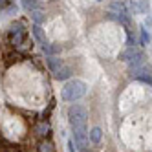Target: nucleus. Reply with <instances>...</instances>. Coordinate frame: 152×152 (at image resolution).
Masks as SVG:
<instances>
[{
	"label": "nucleus",
	"instance_id": "1",
	"mask_svg": "<svg viewBox=\"0 0 152 152\" xmlns=\"http://www.w3.org/2000/svg\"><path fill=\"white\" fill-rule=\"evenodd\" d=\"M86 95V83L79 81V79H72L64 84L62 88V101H68V103H73V101H79Z\"/></svg>",
	"mask_w": 152,
	"mask_h": 152
},
{
	"label": "nucleus",
	"instance_id": "2",
	"mask_svg": "<svg viewBox=\"0 0 152 152\" xmlns=\"http://www.w3.org/2000/svg\"><path fill=\"white\" fill-rule=\"evenodd\" d=\"M68 121L72 126L86 125V121H88V110L81 104H72L68 108Z\"/></svg>",
	"mask_w": 152,
	"mask_h": 152
},
{
	"label": "nucleus",
	"instance_id": "3",
	"mask_svg": "<svg viewBox=\"0 0 152 152\" xmlns=\"http://www.w3.org/2000/svg\"><path fill=\"white\" fill-rule=\"evenodd\" d=\"M7 39H9V44L11 46H20L26 39V28L22 22H15L9 26V31H7Z\"/></svg>",
	"mask_w": 152,
	"mask_h": 152
},
{
	"label": "nucleus",
	"instance_id": "4",
	"mask_svg": "<svg viewBox=\"0 0 152 152\" xmlns=\"http://www.w3.org/2000/svg\"><path fill=\"white\" fill-rule=\"evenodd\" d=\"M72 130H73V143H75V147L77 148H81V150H84L86 147H88V128H86V125H79V126H72Z\"/></svg>",
	"mask_w": 152,
	"mask_h": 152
},
{
	"label": "nucleus",
	"instance_id": "5",
	"mask_svg": "<svg viewBox=\"0 0 152 152\" xmlns=\"http://www.w3.org/2000/svg\"><path fill=\"white\" fill-rule=\"evenodd\" d=\"M139 53H141V51H139L136 46H128L126 50H123L121 53H119V59L125 61V62H130L132 59H136V57L139 55Z\"/></svg>",
	"mask_w": 152,
	"mask_h": 152
},
{
	"label": "nucleus",
	"instance_id": "6",
	"mask_svg": "<svg viewBox=\"0 0 152 152\" xmlns=\"http://www.w3.org/2000/svg\"><path fill=\"white\" fill-rule=\"evenodd\" d=\"M103 139V130L99 126H94L92 130H88V141H92L94 145H99Z\"/></svg>",
	"mask_w": 152,
	"mask_h": 152
},
{
	"label": "nucleus",
	"instance_id": "7",
	"mask_svg": "<svg viewBox=\"0 0 152 152\" xmlns=\"http://www.w3.org/2000/svg\"><path fill=\"white\" fill-rule=\"evenodd\" d=\"M31 33H33V37L40 42L42 46L48 42V39H46V33H44V29L40 28V24H33V28H31Z\"/></svg>",
	"mask_w": 152,
	"mask_h": 152
},
{
	"label": "nucleus",
	"instance_id": "8",
	"mask_svg": "<svg viewBox=\"0 0 152 152\" xmlns=\"http://www.w3.org/2000/svg\"><path fill=\"white\" fill-rule=\"evenodd\" d=\"M53 77H55L57 81H68L72 77V68L68 66H61L57 72H53Z\"/></svg>",
	"mask_w": 152,
	"mask_h": 152
},
{
	"label": "nucleus",
	"instance_id": "9",
	"mask_svg": "<svg viewBox=\"0 0 152 152\" xmlns=\"http://www.w3.org/2000/svg\"><path fill=\"white\" fill-rule=\"evenodd\" d=\"M46 64H48V68L51 70V73L57 72L61 66H64V62H62L59 57H55V55H48V57H46Z\"/></svg>",
	"mask_w": 152,
	"mask_h": 152
},
{
	"label": "nucleus",
	"instance_id": "10",
	"mask_svg": "<svg viewBox=\"0 0 152 152\" xmlns=\"http://www.w3.org/2000/svg\"><path fill=\"white\" fill-rule=\"evenodd\" d=\"M42 50H44L46 55H59V53L62 51V46H61V44H57V42H53V44L46 42V44L42 46Z\"/></svg>",
	"mask_w": 152,
	"mask_h": 152
},
{
	"label": "nucleus",
	"instance_id": "11",
	"mask_svg": "<svg viewBox=\"0 0 152 152\" xmlns=\"http://www.w3.org/2000/svg\"><path fill=\"white\" fill-rule=\"evenodd\" d=\"M31 20H33L35 24H42V22H46V13L42 11V9H39V7L31 9Z\"/></svg>",
	"mask_w": 152,
	"mask_h": 152
},
{
	"label": "nucleus",
	"instance_id": "12",
	"mask_svg": "<svg viewBox=\"0 0 152 152\" xmlns=\"http://www.w3.org/2000/svg\"><path fill=\"white\" fill-rule=\"evenodd\" d=\"M110 11L115 13V15H121V13H126V7L121 4V0H114L110 4Z\"/></svg>",
	"mask_w": 152,
	"mask_h": 152
},
{
	"label": "nucleus",
	"instance_id": "13",
	"mask_svg": "<svg viewBox=\"0 0 152 152\" xmlns=\"http://www.w3.org/2000/svg\"><path fill=\"white\" fill-rule=\"evenodd\" d=\"M35 130H37V136H39V137H46V136L50 134V125H48V123H39V125L35 126Z\"/></svg>",
	"mask_w": 152,
	"mask_h": 152
},
{
	"label": "nucleus",
	"instance_id": "14",
	"mask_svg": "<svg viewBox=\"0 0 152 152\" xmlns=\"http://www.w3.org/2000/svg\"><path fill=\"white\" fill-rule=\"evenodd\" d=\"M39 152H55V150H53V145L50 141H40L39 143Z\"/></svg>",
	"mask_w": 152,
	"mask_h": 152
},
{
	"label": "nucleus",
	"instance_id": "15",
	"mask_svg": "<svg viewBox=\"0 0 152 152\" xmlns=\"http://www.w3.org/2000/svg\"><path fill=\"white\" fill-rule=\"evenodd\" d=\"M150 42V33L145 29V26H141V44H148Z\"/></svg>",
	"mask_w": 152,
	"mask_h": 152
},
{
	"label": "nucleus",
	"instance_id": "16",
	"mask_svg": "<svg viewBox=\"0 0 152 152\" xmlns=\"http://www.w3.org/2000/svg\"><path fill=\"white\" fill-rule=\"evenodd\" d=\"M22 4H24L26 9H29V11H31V9H35V7H39V6H37V0H24Z\"/></svg>",
	"mask_w": 152,
	"mask_h": 152
},
{
	"label": "nucleus",
	"instance_id": "17",
	"mask_svg": "<svg viewBox=\"0 0 152 152\" xmlns=\"http://www.w3.org/2000/svg\"><path fill=\"white\" fill-rule=\"evenodd\" d=\"M9 4H11V2H9V0H0V9H6Z\"/></svg>",
	"mask_w": 152,
	"mask_h": 152
},
{
	"label": "nucleus",
	"instance_id": "18",
	"mask_svg": "<svg viewBox=\"0 0 152 152\" xmlns=\"http://www.w3.org/2000/svg\"><path fill=\"white\" fill-rule=\"evenodd\" d=\"M97 2H103V0H97Z\"/></svg>",
	"mask_w": 152,
	"mask_h": 152
},
{
	"label": "nucleus",
	"instance_id": "19",
	"mask_svg": "<svg viewBox=\"0 0 152 152\" xmlns=\"http://www.w3.org/2000/svg\"><path fill=\"white\" fill-rule=\"evenodd\" d=\"M81 152H86V150H81Z\"/></svg>",
	"mask_w": 152,
	"mask_h": 152
}]
</instances>
